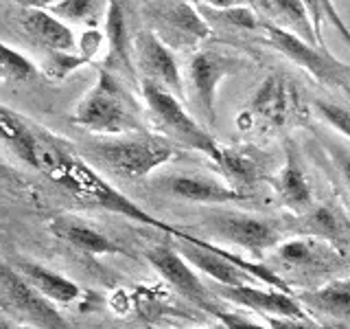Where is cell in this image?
<instances>
[{
    "label": "cell",
    "mask_w": 350,
    "mask_h": 329,
    "mask_svg": "<svg viewBox=\"0 0 350 329\" xmlns=\"http://www.w3.org/2000/svg\"><path fill=\"white\" fill-rule=\"evenodd\" d=\"M38 162L33 169H38L40 173L46 175L49 180L55 184H59L62 189L68 191L77 202H81L85 206H96L103 211L116 213L140 222L145 226L158 228L164 235H169L173 239H182L186 235V230L182 226L167 224L162 219L149 215L140 204H136L131 197H127L123 191L114 189L101 173L94 171L79 154H77L68 143H64L55 134L38 130Z\"/></svg>",
    "instance_id": "6da1fadb"
},
{
    "label": "cell",
    "mask_w": 350,
    "mask_h": 329,
    "mask_svg": "<svg viewBox=\"0 0 350 329\" xmlns=\"http://www.w3.org/2000/svg\"><path fill=\"white\" fill-rule=\"evenodd\" d=\"M72 121L79 127L101 136H125L145 132L129 93L107 69H98V80L77 103Z\"/></svg>",
    "instance_id": "7a4b0ae2"
},
{
    "label": "cell",
    "mask_w": 350,
    "mask_h": 329,
    "mask_svg": "<svg viewBox=\"0 0 350 329\" xmlns=\"http://www.w3.org/2000/svg\"><path fill=\"white\" fill-rule=\"evenodd\" d=\"M88 151L120 178L140 180L171 162L178 154V143H173L169 136L138 132V134L92 141L88 143Z\"/></svg>",
    "instance_id": "3957f363"
},
{
    "label": "cell",
    "mask_w": 350,
    "mask_h": 329,
    "mask_svg": "<svg viewBox=\"0 0 350 329\" xmlns=\"http://www.w3.org/2000/svg\"><path fill=\"white\" fill-rule=\"evenodd\" d=\"M140 90L151 110V114L158 119L160 127L167 132L171 141H175L178 145L200 151L204 156L211 158L215 164H219L224 154V145H219L211 136V132H206L189 112H186V108L182 106V99H178L173 93L164 90L162 86L151 84V82H140Z\"/></svg>",
    "instance_id": "277c9868"
},
{
    "label": "cell",
    "mask_w": 350,
    "mask_h": 329,
    "mask_svg": "<svg viewBox=\"0 0 350 329\" xmlns=\"http://www.w3.org/2000/svg\"><path fill=\"white\" fill-rule=\"evenodd\" d=\"M0 301L5 316L18 325L31 329H70L55 303L33 288L16 266L9 263H3L0 272Z\"/></svg>",
    "instance_id": "5b68a950"
},
{
    "label": "cell",
    "mask_w": 350,
    "mask_h": 329,
    "mask_svg": "<svg viewBox=\"0 0 350 329\" xmlns=\"http://www.w3.org/2000/svg\"><path fill=\"white\" fill-rule=\"evenodd\" d=\"M306 106L289 77L280 73L269 75L252 97L250 112L239 114L241 130H250L254 123L267 127H284L289 123H306Z\"/></svg>",
    "instance_id": "8992f818"
},
{
    "label": "cell",
    "mask_w": 350,
    "mask_h": 329,
    "mask_svg": "<svg viewBox=\"0 0 350 329\" xmlns=\"http://www.w3.org/2000/svg\"><path fill=\"white\" fill-rule=\"evenodd\" d=\"M206 228L208 233L219 239L217 244H232L245 248L254 257H262V252L278 248L282 241L276 222L241 211L213 208V211L206 213Z\"/></svg>",
    "instance_id": "52a82bcc"
},
{
    "label": "cell",
    "mask_w": 350,
    "mask_h": 329,
    "mask_svg": "<svg viewBox=\"0 0 350 329\" xmlns=\"http://www.w3.org/2000/svg\"><path fill=\"white\" fill-rule=\"evenodd\" d=\"M260 29L267 31V44L273 47L278 53H282L284 58L291 60L293 64H298L300 69H304L311 77H315L320 84L326 86H337V88H346L350 90V80H348V69L337 62L331 53H326L317 47H311L309 42L300 40L293 33L278 29L267 22H260Z\"/></svg>",
    "instance_id": "ba28073f"
},
{
    "label": "cell",
    "mask_w": 350,
    "mask_h": 329,
    "mask_svg": "<svg viewBox=\"0 0 350 329\" xmlns=\"http://www.w3.org/2000/svg\"><path fill=\"white\" fill-rule=\"evenodd\" d=\"M247 66V60L237 53H226L219 49L197 51L189 62V82L193 97L200 106L206 121L215 123V99L217 88L228 77H234Z\"/></svg>",
    "instance_id": "9c48e42d"
},
{
    "label": "cell",
    "mask_w": 350,
    "mask_h": 329,
    "mask_svg": "<svg viewBox=\"0 0 350 329\" xmlns=\"http://www.w3.org/2000/svg\"><path fill=\"white\" fill-rule=\"evenodd\" d=\"M134 64L140 82H151L162 86L164 90L173 93L184 101V82L175 62L173 51L167 47L158 33L149 29L134 36Z\"/></svg>",
    "instance_id": "30bf717a"
},
{
    "label": "cell",
    "mask_w": 350,
    "mask_h": 329,
    "mask_svg": "<svg viewBox=\"0 0 350 329\" xmlns=\"http://www.w3.org/2000/svg\"><path fill=\"white\" fill-rule=\"evenodd\" d=\"M147 261L164 281L171 283L184 299H189L200 310L208 312L215 305L211 285L202 281L195 266L178 248H173L171 244L151 246L147 250Z\"/></svg>",
    "instance_id": "8fae6325"
},
{
    "label": "cell",
    "mask_w": 350,
    "mask_h": 329,
    "mask_svg": "<svg viewBox=\"0 0 350 329\" xmlns=\"http://www.w3.org/2000/svg\"><path fill=\"white\" fill-rule=\"evenodd\" d=\"M153 186L173 197H180L186 202L197 204H232L247 200V193L237 189L232 182L219 180L211 173L200 171H182V173H167L153 180Z\"/></svg>",
    "instance_id": "7c38bea8"
},
{
    "label": "cell",
    "mask_w": 350,
    "mask_h": 329,
    "mask_svg": "<svg viewBox=\"0 0 350 329\" xmlns=\"http://www.w3.org/2000/svg\"><path fill=\"white\" fill-rule=\"evenodd\" d=\"M213 294L230 301L243 310H252L258 316H287V318H309L295 294H287L276 288H258V285H219L208 283Z\"/></svg>",
    "instance_id": "4fadbf2b"
},
{
    "label": "cell",
    "mask_w": 350,
    "mask_h": 329,
    "mask_svg": "<svg viewBox=\"0 0 350 329\" xmlns=\"http://www.w3.org/2000/svg\"><path fill=\"white\" fill-rule=\"evenodd\" d=\"M147 14L162 29L173 31L178 36V44L204 42L213 36L211 22L191 5V0H153Z\"/></svg>",
    "instance_id": "5bb4252c"
},
{
    "label": "cell",
    "mask_w": 350,
    "mask_h": 329,
    "mask_svg": "<svg viewBox=\"0 0 350 329\" xmlns=\"http://www.w3.org/2000/svg\"><path fill=\"white\" fill-rule=\"evenodd\" d=\"M49 230L53 237H57L64 244L77 248L79 252H83V255H92V257L129 255L123 246H118L114 239H109L90 222H85V219L70 215V213L55 215L49 222Z\"/></svg>",
    "instance_id": "9a60e30c"
},
{
    "label": "cell",
    "mask_w": 350,
    "mask_h": 329,
    "mask_svg": "<svg viewBox=\"0 0 350 329\" xmlns=\"http://www.w3.org/2000/svg\"><path fill=\"white\" fill-rule=\"evenodd\" d=\"M276 259L287 268L324 272L342 266V248L320 237L302 235L282 241L276 248Z\"/></svg>",
    "instance_id": "2e32d148"
},
{
    "label": "cell",
    "mask_w": 350,
    "mask_h": 329,
    "mask_svg": "<svg viewBox=\"0 0 350 329\" xmlns=\"http://www.w3.org/2000/svg\"><path fill=\"white\" fill-rule=\"evenodd\" d=\"M105 40H107V58L101 69L118 71L129 80H136L134 64V38L129 36L127 5L125 0H107V22H105Z\"/></svg>",
    "instance_id": "e0dca14e"
},
{
    "label": "cell",
    "mask_w": 350,
    "mask_h": 329,
    "mask_svg": "<svg viewBox=\"0 0 350 329\" xmlns=\"http://www.w3.org/2000/svg\"><path fill=\"white\" fill-rule=\"evenodd\" d=\"M273 184H276V193L280 197V202L298 217L309 213L315 206L311 180L302 167L293 141L284 143V164H282V169Z\"/></svg>",
    "instance_id": "ac0fdd59"
},
{
    "label": "cell",
    "mask_w": 350,
    "mask_h": 329,
    "mask_svg": "<svg viewBox=\"0 0 350 329\" xmlns=\"http://www.w3.org/2000/svg\"><path fill=\"white\" fill-rule=\"evenodd\" d=\"M247 5L256 11L260 22H267L278 29H284L298 36L300 40L309 42L311 47L320 49L315 29L304 0H247Z\"/></svg>",
    "instance_id": "d6986e66"
},
{
    "label": "cell",
    "mask_w": 350,
    "mask_h": 329,
    "mask_svg": "<svg viewBox=\"0 0 350 329\" xmlns=\"http://www.w3.org/2000/svg\"><path fill=\"white\" fill-rule=\"evenodd\" d=\"M20 25L33 42H38L46 51L77 53L79 49V40L75 38L72 29L57 16H53L49 9H22Z\"/></svg>",
    "instance_id": "ffe728a7"
},
{
    "label": "cell",
    "mask_w": 350,
    "mask_h": 329,
    "mask_svg": "<svg viewBox=\"0 0 350 329\" xmlns=\"http://www.w3.org/2000/svg\"><path fill=\"white\" fill-rule=\"evenodd\" d=\"M16 270L33 285V288H36L38 292H42L53 303L68 305V303H75L81 296V288L72 279L64 277L62 272L44 266V263L18 259Z\"/></svg>",
    "instance_id": "44dd1931"
},
{
    "label": "cell",
    "mask_w": 350,
    "mask_h": 329,
    "mask_svg": "<svg viewBox=\"0 0 350 329\" xmlns=\"http://www.w3.org/2000/svg\"><path fill=\"white\" fill-rule=\"evenodd\" d=\"M302 235L320 237L344 248L350 246V219L335 204H315L309 213L300 215Z\"/></svg>",
    "instance_id": "7402d4cb"
},
{
    "label": "cell",
    "mask_w": 350,
    "mask_h": 329,
    "mask_svg": "<svg viewBox=\"0 0 350 329\" xmlns=\"http://www.w3.org/2000/svg\"><path fill=\"white\" fill-rule=\"evenodd\" d=\"M304 310L324 314L333 321H350V279H333L315 290L295 292Z\"/></svg>",
    "instance_id": "603a6c76"
},
{
    "label": "cell",
    "mask_w": 350,
    "mask_h": 329,
    "mask_svg": "<svg viewBox=\"0 0 350 329\" xmlns=\"http://www.w3.org/2000/svg\"><path fill=\"white\" fill-rule=\"evenodd\" d=\"M0 127H3V138L5 143L16 151L20 160H25L29 167H36L38 162V130L29 125L25 117H20L11 108L3 106L0 108Z\"/></svg>",
    "instance_id": "cb8c5ba5"
},
{
    "label": "cell",
    "mask_w": 350,
    "mask_h": 329,
    "mask_svg": "<svg viewBox=\"0 0 350 329\" xmlns=\"http://www.w3.org/2000/svg\"><path fill=\"white\" fill-rule=\"evenodd\" d=\"M217 167L228 175V182L241 189V186H254L260 180L262 158L256 156V151L250 147H224Z\"/></svg>",
    "instance_id": "d4e9b609"
},
{
    "label": "cell",
    "mask_w": 350,
    "mask_h": 329,
    "mask_svg": "<svg viewBox=\"0 0 350 329\" xmlns=\"http://www.w3.org/2000/svg\"><path fill=\"white\" fill-rule=\"evenodd\" d=\"M306 5V11H309L311 16V22H313V29H315V36H317V42H320V49L328 53L326 49V40L322 36V25L324 20H328L331 25L339 31V36H342L348 44H350V29L348 25L342 20V16H339V11L335 9L333 0H304Z\"/></svg>",
    "instance_id": "484cf974"
},
{
    "label": "cell",
    "mask_w": 350,
    "mask_h": 329,
    "mask_svg": "<svg viewBox=\"0 0 350 329\" xmlns=\"http://www.w3.org/2000/svg\"><path fill=\"white\" fill-rule=\"evenodd\" d=\"M53 16H57L68 22H77V25H90L94 27L98 20V3L96 0H57L49 7Z\"/></svg>",
    "instance_id": "4316f807"
},
{
    "label": "cell",
    "mask_w": 350,
    "mask_h": 329,
    "mask_svg": "<svg viewBox=\"0 0 350 329\" xmlns=\"http://www.w3.org/2000/svg\"><path fill=\"white\" fill-rule=\"evenodd\" d=\"M0 71H3V80L5 82H16V84H25L31 82L33 77L38 75L36 64H33L27 55H22L20 51L11 49L9 44H3L0 47Z\"/></svg>",
    "instance_id": "83f0119b"
},
{
    "label": "cell",
    "mask_w": 350,
    "mask_h": 329,
    "mask_svg": "<svg viewBox=\"0 0 350 329\" xmlns=\"http://www.w3.org/2000/svg\"><path fill=\"white\" fill-rule=\"evenodd\" d=\"M211 16L206 20H215L219 25H228L232 29H239V31H254V29H260V18L256 16V11L252 9L250 5H243V7H232V9H211Z\"/></svg>",
    "instance_id": "f1b7e54d"
},
{
    "label": "cell",
    "mask_w": 350,
    "mask_h": 329,
    "mask_svg": "<svg viewBox=\"0 0 350 329\" xmlns=\"http://www.w3.org/2000/svg\"><path fill=\"white\" fill-rule=\"evenodd\" d=\"M313 108H315L317 117H320L326 125H331L342 136L350 138V106L337 103V101H326V99H315Z\"/></svg>",
    "instance_id": "f546056e"
},
{
    "label": "cell",
    "mask_w": 350,
    "mask_h": 329,
    "mask_svg": "<svg viewBox=\"0 0 350 329\" xmlns=\"http://www.w3.org/2000/svg\"><path fill=\"white\" fill-rule=\"evenodd\" d=\"M90 64V60H85L83 55L77 53H66V51H49L46 60H44V71L53 80H64L66 75L72 73L79 66Z\"/></svg>",
    "instance_id": "4dcf8cb0"
},
{
    "label": "cell",
    "mask_w": 350,
    "mask_h": 329,
    "mask_svg": "<svg viewBox=\"0 0 350 329\" xmlns=\"http://www.w3.org/2000/svg\"><path fill=\"white\" fill-rule=\"evenodd\" d=\"M208 314L215 316L219 325H221L224 329H269L265 323H256L252 321V318H247L245 314L241 312H230V310H224V307H219L217 303L208 310Z\"/></svg>",
    "instance_id": "1f68e13d"
},
{
    "label": "cell",
    "mask_w": 350,
    "mask_h": 329,
    "mask_svg": "<svg viewBox=\"0 0 350 329\" xmlns=\"http://www.w3.org/2000/svg\"><path fill=\"white\" fill-rule=\"evenodd\" d=\"M322 145L328 151V156H331V160L337 167L339 175L344 178L346 186L350 189V147H346L344 143L333 141V138H328L324 134H322Z\"/></svg>",
    "instance_id": "d6a6232c"
},
{
    "label": "cell",
    "mask_w": 350,
    "mask_h": 329,
    "mask_svg": "<svg viewBox=\"0 0 350 329\" xmlns=\"http://www.w3.org/2000/svg\"><path fill=\"white\" fill-rule=\"evenodd\" d=\"M269 329H320L311 318H287V316H262Z\"/></svg>",
    "instance_id": "836d02e7"
},
{
    "label": "cell",
    "mask_w": 350,
    "mask_h": 329,
    "mask_svg": "<svg viewBox=\"0 0 350 329\" xmlns=\"http://www.w3.org/2000/svg\"><path fill=\"white\" fill-rule=\"evenodd\" d=\"M197 3H204L211 9H232V7H243L247 0H197Z\"/></svg>",
    "instance_id": "e575fe53"
},
{
    "label": "cell",
    "mask_w": 350,
    "mask_h": 329,
    "mask_svg": "<svg viewBox=\"0 0 350 329\" xmlns=\"http://www.w3.org/2000/svg\"><path fill=\"white\" fill-rule=\"evenodd\" d=\"M14 3L20 5L22 9H49L57 0H14Z\"/></svg>",
    "instance_id": "d590c367"
},
{
    "label": "cell",
    "mask_w": 350,
    "mask_h": 329,
    "mask_svg": "<svg viewBox=\"0 0 350 329\" xmlns=\"http://www.w3.org/2000/svg\"><path fill=\"white\" fill-rule=\"evenodd\" d=\"M0 329H22L18 323H14V321H11V318H3V323H0Z\"/></svg>",
    "instance_id": "8d00e7d4"
},
{
    "label": "cell",
    "mask_w": 350,
    "mask_h": 329,
    "mask_svg": "<svg viewBox=\"0 0 350 329\" xmlns=\"http://www.w3.org/2000/svg\"><path fill=\"white\" fill-rule=\"evenodd\" d=\"M208 329H224V327H208Z\"/></svg>",
    "instance_id": "74e56055"
}]
</instances>
